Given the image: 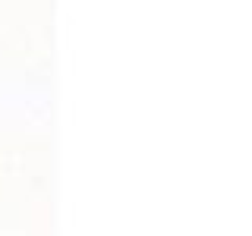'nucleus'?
I'll return each instance as SVG.
<instances>
[]
</instances>
